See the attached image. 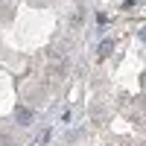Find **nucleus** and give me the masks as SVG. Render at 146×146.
<instances>
[{
	"mask_svg": "<svg viewBox=\"0 0 146 146\" xmlns=\"http://www.w3.org/2000/svg\"><path fill=\"white\" fill-rule=\"evenodd\" d=\"M82 21H85V9H76V12H73V27H82Z\"/></svg>",
	"mask_w": 146,
	"mask_h": 146,
	"instance_id": "7ed1b4c3",
	"label": "nucleus"
},
{
	"mask_svg": "<svg viewBox=\"0 0 146 146\" xmlns=\"http://www.w3.org/2000/svg\"><path fill=\"white\" fill-rule=\"evenodd\" d=\"M0 146H15V140H12L9 135H0Z\"/></svg>",
	"mask_w": 146,
	"mask_h": 146,
	"instance_id": "20e7f679",
	"label": "nucleus"
},
{
	"mask_svg": "<svg viewBox=\"0 0 146 146\" xmlns=\"http://www.w3.org/2000/svg\"><path fill=\"white\" fill-rule=\"evenodd\" d=\"M15 120H18V126H29V123H32V108L18 105V108H15Z\"/></svg>",
	"mask_w": 146,
	"mask_h": 146,
	"instance_id": "f257e3e1",
	"label": "nucleus"
},
{
	"mask_svg": "<svg viewBox=\"0 0 146 146\" xmlns=\"http://www.w3.org/2000/svg\"><path fill=\"white\" fill-rule=\"evenodd\" d=\"M140 38H143V41H146V27H143V29H140Z\"/></svg>",
	"mask_w": 146,
	"mask_h": 146,
	"instance_id": "39448f33",
	"label": "nucleus"
},
{
	"mask_svg": "<svg viewBox=\"0 0 146 146\" xmlns=\"http://www.w3.org/2000/svg\"><path fill=\"white\" fill-rule=\"evenodd\" d=\"M0 3H3V0H0Z\"/></svg>",
	"mask_w": 146,
	"mask_h": 146,
	"instance_id": "423d86ee",
	"label": "nucleus"
},
{
	"mask_svg": "<svg viewBox=\"0 0 146 146\" xmlns=\"http://www.w3.org/2000/svg\"><path fill=\"white\" fill-rule=\"evenodd\" d=\"M111 50H114V41H111V38L100 41V47H96V58H108V56H111Z\"/></svg>",
	"mask_w": 146,
	"mask_h": 146,
	"instance_id": "f03ea898",
	"label": "nucleus"
}]
</instances>
